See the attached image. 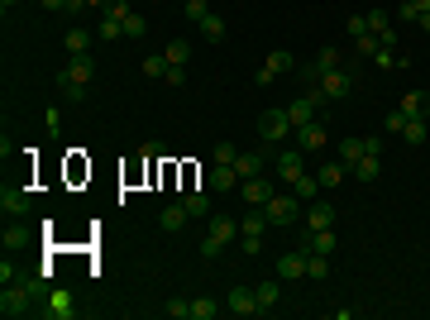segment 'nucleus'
I'll return each instance as SVG.
<instances>
[{
    "instance_id": "nucleus-1",
    "label": "nucleus",
    "mask_w": 430,
    "mask_h": 320,
    "mask_svg": "<svg viewBox=\"0 0 430 320\" xmlns=\"http://www.w3.org/2000/svg\"><path fill=\"white\" fill-rule=\"evenodd\" d=\"M34 301H48V282H43V277H20V282L0 287V316L20 320V316L34 311Z\"/></svg>"
},
{
    "instance_id": "nucleus-2",
    "label": "nucleus",
    "mask_w": 430,
    "mask_h": 320,
    "mask_svg": "<svg viewBox=\"0 0 430 320\" xmlns=\"http://www.w3.org/2000/svg\"><path fill=\"white\" fill-rule=\"evenodd\" d=\"M91 77H96V62H91V57H72V62L57 72V86H62V96H67V101H86Z\"/></svg>"
},
{
    "instance_id": "nucleus-3",
    "label": "nucleus",
    "mask_w": 430,
    "mask_h": 320,
    "mask_svg": "<svg viewBox=\"0 0 430 320\" xmlns=\"http://www.w3.org/2000/svg\"><path fill=\"white\" fill-rule=\"evenodd\" d=\"M230 239H240V225H235L230 215H211L206 239H201V258H220V249H225Z\"/></svg>"
},
{
    "instance_id": "nucleus-4",
    "label": "nucleus",
    "mask_w": 430,
    "mask_h": 320,
    "mask_svg": "<svg viewBox=\"0 0 430 320\" xmlns=\"http://www.w3.org/2000/svg\"><path fill=\"white\" fill-rule=\"evenodd\" d=\"M263 215H268V225H292L296 215H301V201H296L292 191H272Z\"/></svg>"
},
{
    "instance_id": "nucleus-5",
    "label": "nucleus",
    "mask_w": 430,
    "mask_h": 320,
    "mask_svg": "<svg viewBox=\"0 0 430 320\" xmlns=\"http://www.w3.org/2000/svg\"><path fill=\"white\" fill-rule=\"evenodd\" d=\"M287 134H296L292 120H287V110H263V115H258V139H263V144H282Z\"/></svg>"
},
{
    "instance_id": "nucleus-6",
    "label": "nucleus",
    "mask_w": 430,
    "mask_h": 320,
    "mask_svg": "<svg viewBox=\"0 0 430 320\" xmlns=\"http://www.w3.org/2000/svg\"><path fill=\"white\" fill-rule=\"evenodd\" d=\"M225 311H235V316H263V306H258V292H254V287H235V292L225 296Z\"/></svg>"
},
{
    "instance_id": "nucleus-7",
    "label": "nucleus",
    "mask_w": 430,
    "mask_h": 320,
    "mask_svg": "<svg viewBox=\"0 0 430 320\" xmlns=\"http://www.w3.org/2000/svg\"><path fill=\"white\" fill-rule=\"evenodd\" d=\"M301 172H306V153H301V148H287V153H277V182H287V187H292Z\"/></svg>"
},
{
    "instance_id": "nucleus-8",
    "label": "nucleus",
    "mask_w": 430,
    "mask_h": 320,
    "mask_svg": "<svg viewBox=\"0 0 430 320\" xmlns=\"http://www.w3.org/2000/svg\"><path fill=\"white\" fill-rule=\"evenodd\" d=\"M316 81L325 86L330 101H345V96L354 91V72H345V67H335V72H325V77H316Z\"/></svg>"
},
{
    "instance_id": "nucleus-9",
    "label": "nucleus",
    "mask_w": 430,
    "mask_h": 320,
    "mask_svg": "<svg viewBox=\"0 0 430 320\" xmlns=\"http://www.w3.org/2000/svg\"><path fill=\"white\" fill-rule=\"evenodd\" d=\"M272 191H277V187H272L263 172H258V177H244V182H240V196L249 201V206H268V196H272Z\"/></svg>"
},
{
    "instance_id": "nucleus-10",
    "label": "nucleus",
    "mask_w": 430,
    "mask_h": 320,
    "mask_svg": "<svg viewBox=\"0 0 430 320\" xmlns=\"http://www.w3.org/2000/svg\"><path fill=\"white\" fill-rule=\"evenodd\" d=\"M268 158H272V144H263L258 153H240V158H235V172H240V182H244V177H258V172L268 167Z\"/></svg>"
},
{
    "instance_id": "nucleus-11",
    "label": "nucleus",
    "mask_w": 430,
    "mask_h": 320,
    "mask_svg": "<svg viewBox=\"0 0 430 320\" xmlns=\"http://www.w3.org/2000/svg\"><path fill=\"white\" fill-rule=\"evenodd\" d=\"M397 110H402V115H411V120H430V91H406Z\"/></svg>"
},
{
    "instance_id": "nucleus-12",
    "label": "nucleus",
    "mask_w": 430,
    "mask_h": 320,
    "mask_svg": "<svg viewBox=\"0 0 430 320\" xmlns=\"http://www.w3.org/2000/svg\"><path fill=\"white\" fill-rule=\"evenodd\" d=\"M296 148H301V153H321V148H325V130L316 125V120L296 130Z\"/></svg>"
},
{
    "instance_id": "nucleus-13",
    "label": "nucleus",
    "mask_w": 430,
    "mask_h": 320,
    "mask_svg": "<svg viewBox=\"0 0 430 320\" xmlns=\"http://www.w3.org/2000/svg\"><path fill=\"white\" fill-rule=\"evenodd\" d=\"M306 225L311 230H335V206L330 201H311L306 206Z\"/></svg>"
},
{
    "instance_id": "nucleus-14",
    "label": "nucleus",
    "mask_w": 430,
    "mask_h": 320,
    "mask_svg": "<svg viewBox=\"0 0 430 320\" xmlns=\"http://www.w3.org/2000/svg\"><path fill=\"white\" fill-rule=\"evenodd\" d=\"M0 211L5 215H25L29 211V191L25 187H5L0 191Z\"/></svg>"
},
{
    "instance_id": "nucleus-15",
    "label": "nucleus",
    "mask_w": 430,
    "mask_h": 320,
    "mask_svg": "<svg viewBox=\"0 0 430 320\" xmlns=\"http://www.w3.org/2000/svg\"><path fill=\"white\" fill-rule=\"evenodd\" d=\"M43 316H53V320H72V316H77V306H72V296H67V292H48V306H43Z\"/></svg>"
},
{
    "instance_id": "nucleus-16",
    "label": "nucleus",
    "mask_w": 430,
    "mask_h": 320,
    "mask_svg": "<svg viewBox=\"0 0 430 320\" xmlns=\"http://www.w3.org/2000/svg\"><path fill=\"white\" fill-rule=\"evenodd\" d=\"M211 187L215 191H235V187H240V172H235L230 162H215V167H211Z\"/></svg>"
},
{
    "instance_id": "nucleus-17",
    "label": "nucleus",
    "mask_w": 430,
    "mask_h": 320,
    "mask_svg": "<svg viewBox=\"0 0 430 320\" xmlns=\"http://www.w3.org/2000/svg\"><path fill=\"white\" fill-rule=\"evenodd\" d=\"M182 206H187L191 220H211V196H206V191H187V196H182Z\"/></svg>"
},
{
    "instance_id": "nucleus-18",
    "label": "nucleus",
    "mask_w": 430,
    "mask_h": 320,
    "mask_svg": "<svg viewBox=\"0 0 430 320\" xmlns=\"http://www.w3.org/2000/svg\"><path fill=\"white\" fill-rule=\"evenodd\" d=\"M277 277H306V253L296 249V253H282L277 258Z\"/></svg>"
},
{
    "instance_id": "nucleus-19",
    "label": "nucleus",
    "mask_w": 430,
    "mask_h": 320,
    "mask_svg": "<svg viewBox=\"0 0 430 320\" xmlns=\"http://www.w3.org/2000/svg\"><path fill=\"white\" fill-rule=\"evenodd\" d=\"M287 120H292V130H301V125H311V120H316V106H311L306 96H296L292 106H287Z\"/></svg>"
},
{
    "instance_id": "nucleus-20",
    "label": "nucleus",
    "mask_w": 430,
    "mask_h": 320,
    "mask_svg": "<svg viewBox=\"0 0 430 320\" xmlns=\"http://www.w3.org/2000/svg\"><path fill=\"white\" fill-rule=\"evenodd\" d=\"M187 206H182V201H177V206H162V230H167V235H177V230H187Z\"/></svg>"
},
{
    "instance_id": "nucleus-21",
    "label": "nucleus",
    "mask_w": 430,
    "mask_h": 320,
    "mask_svg": "<svg viewBox=\"0 0 430 320\" xmlns=\"http://www.w3.org/2000/svg\"><path fill=\"white\" fill-rule=\"evenodd\" d=\"M345 172H349V167H345L340 158H330V162H321V167H316L321 187H340V182H345Z\"/></svg>"
},
{
    "instance_id": "nucleus-22",
    "label": "nucleus",
    "mask_w": 430,
    "mask_h": 320,
    "mask_svg": "<svg viewBox=\"0 0 430 320\" xmlns=\"http://www.w3.org/2000/svg\"><path fill=\"white\" fill-rule=\"evenodd\" d=\"M349 172H354V177H359V182H377V172H382V162H377V153H363V158L354 162Z\"/></svg>"
},
{
    "instance_id": "nucleus-23",
    "label": "nucleus",
    "mask_w": 430,
    "mask_h": 320,
    "mask_svg": "<svg viewBox=\"0 0 430 320\" xmlns=\"http://www.w3.org/2000/svg\"><path fill=\"white\" fill-rule=\"evenodd\" d=\"M220 311H225V301H211V296H196V301H191V320H215Z\"/></svg>"
},
{
    "instance_id": "nucleus-24",
    "label": "nucleus",
    "mask_w": 430,
    "mask_h": 320,
    "mask_svg": "<svg viewBox=\"0 0 430 320\" xmlns=\"http://www.w3.org/2000/svg\"><path fill=\"white\" fill-rule=\"evenodd\" d=\"M363 153H368V139H345V144H340V162H345V167H354Z\"/></svg>"
},
{
    "instance_id": "nucleus-25",
    "label": "nucleus",
    "mask_w": 430,
    "mask_h": 320,
    "mask_svg": "<svg viewBox=\"0 0 430 320\" xmlns=\"http://www.w3.org/2000/svg\"><path fill=\"white\" fill-rule=\"evenodd\" d=\"M316 187H321V177H311V172H301L292 182V196L296 201H316Z\"/></svg>"
},
{
    "instance_id": "nucleus-26",
    "label": "nucleus",
    "mask_w": 430,
    "mask_h": 320,
    "mask_svg": "<svg viewBox=\"0 0 430 320\" xmlns=\"http://www.w3.org/2000/svg\"><path fill=\"white\" fill-rule=\"evenodd\" d=\"M306 230H311V225H306ZM311 253H325V258H330V253H335V230H311Z\"/></svg>"
},
{
    "instance_id": "nucleus-27",
    "label": "nucleus",
    "mask_w": 430,
    "mask_h": 320,
    "mask_svg": "<svg viewBox=\"0 0 430 320\" xmlns=\"http://www.w3.org/2000/svg\"><path fill=\"white\" fill-rule=\"evenodd\" d=\"M263 230H268V215H263V206H258V211H249L240 220V235H263Z\"/></svg>"
},
{
    "instance_id": "nucleus-28",
    "label": "nucleus",
    "mask_w": 430,
    "mask_h": 320,
    "mask_svg": "<svg viewBox=\"0 0 430 320\" xmlns=\"http://www.w3.org/2000/svg\"><path fill=\"white\" fill-rule=\"evenodd\" d=\"M62 43H67V53H72V57H86V48H91V34H86V29H72Z\"/></svg>"
},
{
    "instance_id": "nucleus-29",
    "label": "nucleus",
    "mask_w": 430,
    "mask_h": 320,
    "mask_svg": "<svg viewBox=\"0 0 430 320\" xmlns=\"http://www.w3.org/2000/svg\"><path fill=\"white\" fill-rule=\"evenodd\" d=\"M201 34H206V43H225V20H220V15H206V20H201Z\"/></svg>"
},
{
    "instance_id": "nucleus-30",
    "label": "nucleus",
    "mask_w": 430,
    "mask_h": 320,
    "mask_svg": "<svg viewBox=\"0 0 430 320\" xmlns=\"http://www.w3.org/2000/svg\"><path fill=\"white\" fill-rule=\"evenodd\" d=\"M306 277L325 282V277H330V258H325V253H306Z\"/></svg>"
},
{
    "instance_id": "nucleus-31",
    "label": "nucleus",
    "mask_w": 430,
    "mask_h": 320,
    "mask_svg": "<svg viewBox=\"0 0 430 320\" xmlns=\"http://www.w3.org/2000/svg\"><path fill=\"white\" fill-rule=\"evenodd\" d=\"M187 57H191L187 39H172V43H167V62H172V67H187Z\"/></svg>"
},
{
    "instance_id": "nucleus-32",
    "label": "nucleus",
    "mask_w": 430,
    "mask_h": 320,
    "mask_svg": "<svg viewBox=\"0 0 430 320\" xmlns=\"http://www.w3.org/2000/svg\"><path fill=\"white\" fill-rule=\"evenodd\" d=\"M254 292H258V306H263V316H268V311H277V282H258Z\"/></svg>"
},
{
    "instance_id": "nucleus-33",
    "label": "nucleus",
    "mask_w": 430,
    "mask_h": 320,
    "mask_svg": "<svg viewBox=\"0 0 430 320\" xmlns=\"http://www.w3.org/2000/svg\"><path fill=\"white\" fill-rule=\"evenodd\" d=\"M263 67H268L272 77H282V72H292V67H296V57H292V53H268V62H263Z\"/></svg>"
},
{
    "instance_id": "nucleus-34",
    "label": "nucleus",
    "mask_w": 430,
    "mask_h": 320,
    "mask_svg": "<svg viewBox=\"0 0 430 320\" xmlns=\"http://www.w3.org/2000/svg\"><path fill=\"white\" fill-rule=\"evenodd\" d=\"M402 139H406V144H411V148H421V144H426V120H406Z\"/></svg>"
},
{
    "instance_id": "nucleus-35",
    "label": "nucleus",
    "mask_w": 430,
    "mask_h": 320,
    "mask_svg": "<svg viewBox=\"0 0 430 320\" xmlns=\"http://www.w3.org/2000/svg\"><path fill=\"white\" fill-rule=\"evenodd\" d=\"M235 158H240V148H235L230 139H220V144L211 148V162H230V167H235Z\"/></svg>"
},
{
    "instance_id": "nucleus-36",
    "label": "nucleus",
    "mask_w": 430,
    "mask_h": 320,
    "mask_svg": "<svg viewBox=\"0 0 430 320\" xmlns=\"http://www.w3.org/2000/svg\"><path fill=\"white\" fill-rule=\"evenodd\" d=\"M144 77H167V53H148L144 57Z\"/></svg>"
},
{
    "instance_id": "nucleus-37",
    "label": "nucleus",
    "mask_w": 430,
    "mask_h": 320,
    "mask_svg": "<svg viewBox=\"0 0 430 320\" xmlns=\"http://www.w3.org/2000/svg\"><path fill=\"white\" fill-rule=\"evenodd\" d=\"M96 39H110V43H115V39H125V25H120V20H110V15H101V29H96Z\"/></svg>"
},
{
    "instance_id": "nucleus-38",
    "label": "nucleus",
    "mask_w": 430,
    "mask_h": 320,
    "mask_svg": "<svg viewBox=\"0 0 430 320\" xmlns=\"http://www.w3.org/2000/svg\"><path fill=\"white\" fill-rule=\"evenodd\" d=\"M148 34V20L144 15H125V39H144Z\"/></svg>"
},
{
    "instance_id": "nucleus-39",
    "label": "nucleus",
    "mask_w": 430,
    "mask_h": 320,
    "mask_svg": "<svg viewBox=\"0 0 430 320\" xmlns=\"http://www.w3.org/2000/svg\"><path fill=\"white\" fill-rule=\"evenodd\" d=\"M162 311H167L172 320H191V301H182V296H172V301H167Z\"/></svg>"
},
{
    "instance_id": "nucleus-40",
    "label": "nucleus",
    "mask_w": 430,
    "mask_h": 320,
    "mask_svg": "<svg viewBox=\"0 0 430 320\" xmlns=\"http://www.w3.org/2000/svg\"><path fill=\"white\" fill-rule=\"evenodd\" d=\"M182 10H187V20H191V25H201V20L211 15V5H206V0H187Z\"/></svg>"
},
{
    "instance_id": "nucleus-41",
    "label": "nucleus",
    "mask_w": 430,
    "mask_h": 320,
    "mask_svg": "<svg viewBox=\"0 0 430 320\" xmlns=\"http://www.w3.org/2000/svg\"><path fill=\"white\" fill-rule=\"evenodd\" d=\"M0 244H5V253H10V249H25L29 235H25V230H5V235H0Z\"/></svg>"
},
{
    "instance_id": "nucleus-42",
    "label": "nucleus",
    "mask_w": 430,
    "mask_h": 320,
    "mask_svg": "<svg viewBox=\"0 0 430 320\" xmlns=\"http://www.w3.org/2000/svg\"><path fill=\"white\" fill-rule=\"evenodd\" d=\"M106 15H110V20H120V25H125V15H134V10H130V0H110V5H106Z\"/></svg>"
},
{
    "instance_id": "nucleus-43",
    "label": "nucleus",
    "mask_w": 430,
    "mask_h": 320,
    "mask_svg": "<svg viewBox=\"0 0 430 320\" xmlns=\"http://www.w3.org/2000/svg\"><path fill=\"white\" fill-rule=\"evenodd\" d=\"M349 34H354V39H363V34H373V29H368V15H349Z\"/></svg>"
},
{
    "instance_id": "nucleus-44",
    "label": "nucleus",
    "mask_w": 430,
    "mask_h": 320,
    "mask_svg": "<svg viewBox=\"0 0 430 320\" xmlns=\"http://www.w3.org/2000/svg\"><path fill=\"white\" fill-rule=\"evenodd\" d=\"M387 25H392V20H387V10H368V29H373V34H382Z\"/></svg>"
},
{
    "instance_id": "nucleus-45",
    "label": "nucleus",
    "mask_w": 430,
    "mask_h": 320,
    "mask_svg": "<svg viewBox=\"0 0 430 320\" xmlns=\"http://www.w3.org/2000/svg\"><path fill=\"white\" fill-rule=\"evenodd\" d=\"M354 48H359V53H377L382 43H377V34H363V39H354Z\"/></svg>"
},
{
    "instance_id": "nucleus-46",
    "label": "nucleus",
    "mask_w": 430,
    "mask_h": 320,
    "mask_svg": "<svg viewBox=\"0 0 430 320\" xmlns=\"http://www.w3.org/2000/svg\"><path fill=\"white\" fill-rule=\"evenodd\" d=\"M397 20H402V25H416L421 15H416V5H411V0H402V5H397Z\"/></svg>"
},
{
    "instance_id": "nucleus-47",
    "label": "nucleus",
    "mask_w": 430,
    "mask_h": 320,
    "mask_svg": "<svg viewBox=\"0 0 430 320\" xmlns=\"http://www.w3.org/2000/svg\"><path fill=\"white\" fill-rule=\"evenodd\" d=\"M406 120H411V115H402V110H392V115H387V134H402V130H406Z\"/></svg>"
},
{
    "instance_id": "nucleus-48",
    "label": "nucleus",
    "mask_w": 430,
    "mask_h": 320,
    "mask_svg": "<svg viewBox=\"0 0 430 320\" xmlns=\"http://www.w3.org/2000/svg\"><path fill=\"white\" fill-rule=\"evenodd\" d=\"M10 282H20V272H15V263L5 258V263H0V287H10Z\"/></svg>"
},
{
    "instance_id": "nucleus-49",
    "label": "nucleus",
    "mask_w": 430,
    "mask_h": 320,
    "mask_svg": "<svg viewBox=\"0 0 430 320\" xmlns=\"http://www.w3.org/2000/svg\"><path fill=\"white\" fill-rule=\"evenodd\" d=\"M244 253H249V258L263 253V235H244Z\"/></svg>"
},
{
    "instance_id": "nucleus-50",
    "label": "nucleus",
    "mask_w": 430,
    "mask_h": 320,
    "mask_svg": "<svg viewBox=\"0 0 430 320\" xmlns=\"http://www.w3.org/2000/svg\"><path fill=\"white\" fill-rule=\"evenodd\" d=\"M162 81H167V86H182V81H187V67H172V62H167V77Z\"/></svg>"
},
{
    "instance_id": "nucleus-51",
    "label": "nucleus",
    "mask_w": 430,
    "mask_h": 320,
    "mask_svg": "<svg viewBox=\"0 0 430 320\" xmlns=\"http://www.w3.org/2000/svg\"><path fill=\"white\" fill-rule=\"evenodd\" d=\"M373 57H377V67H392V62H402V57H392V48H377Z\"/></svg>"
},
{
    "instance_id": "nucleus-52",
    "label": "nucleus",
    "mask_w": 430,
    "mask_h": 320,
    "mask_svg": "<svg viewBox=\"0 0 430 320\" xmlns=\"http://www.w3.org/2000/svg\"><path fill=\"white\" fill-rule=\"evenodd\" d=\"M43 10L53 15V10H67V0H43Z\"/></svg>"
},
{
    "instance_id": "nucleus-53",
    "label": "nucleus",
    "mask_w": 430,
    "mask_h": 320,
    "mask_svg": "<svg viewBox=\"0 0 430 320\" xmlns=\"http://www.w3.org/2000/svg\"><path fill=\"white\" fill-rule=\"evenodd\" d=\"M411 5H416V15H426V10H430V0H411Z\"/></svg>"
},
{
    "instance_id": "nucleus-54",
    "label": "nucleus",
    "mask_w": 430,
    "mask_h": 320,
    "mask_svg": "<svg viewBox=\"0 0 430 320\" xmlns=\"http://www.w3.org/2000/svg\"><path fill=\"white\" fill-rule=\"evenodd\" d=\"M416 25H421V29H426V34H430V10H426V15H421V20H416Z\"/></svg>"
},
{
    "instance_id": "nucleus-55",
    "label": "nucleus",
    "mask_w": 430,
    "mask_h": 320,
    "mask_svg": "<svg viewBox=\"0 0 430 320\" xmlns=\"http://www.w3.org/2000/svg\"><path fill=\"white\" fill-rule=\"evenodd\" d=\"M86 5H91V10H106V5H110V0H86Z\"/></svg>"
},
{
    "instance_id": "nucleus-56",
    "label": "nucleus",
    "mask_w": 430,
    "mask_h": 320,
    "mask_svg": "<svg viewBox=\"0 0 430 320\" xmlns=\"http://www.w3.org/2000/svg\"><path fill=\"white\" fill-rule=\"evenodd\" d=\"M10 5H15V0H0V10H5V15H10Z\"/></svg>"
}]
</instances>
